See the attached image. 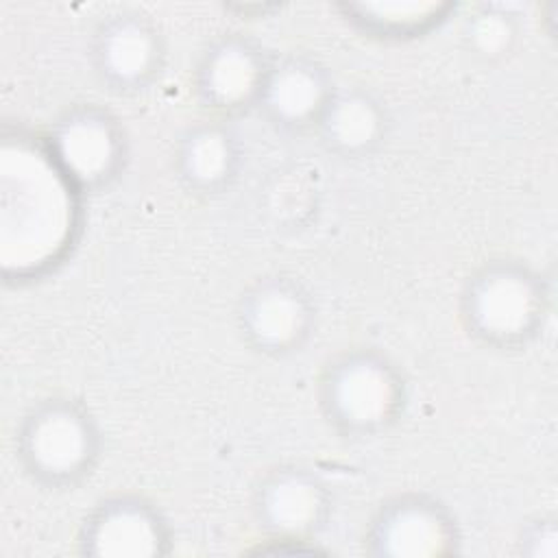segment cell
Returning <instances> with one entry per match:
<instances>
[{
  "instance_id": "cell-1",
  "label": "cell",
  "mask_w": 558,
  "mask_h": 558,
  "mask_svg": "<svg viewBox=\"0 0 558 558\" xmlns=\"http://www.w3.org/2000/svg\"><path fill=\"white\" fill-rule=\"evenodd\" d=\"M408 379L381 349L357 344L329 355L316 377V408L344 440L388 434L405 414Z\"/></svg>"
},
{
  "instance_id": "cell-2",
  "label": "cell",
  "mask_w": 558,
  "mask_h": 558,
  "mask_svg": "<svg viewBox=\"0 0 558 558\" xmlns=\"http://www.w3.org/2000/svg\"><path fill=\"white\" fill-rule=\"evenodd\" d=\"M549 316L545 277L519 257H488L462 281L458 318L466 336L493 351L530 347Z\"/></svg>"
},
{
  "instance_id": "cell-3",
  "label": "cell",
  "mask_w": 558,
  "mask_h": 558,
  "mask_svg": "<svg viewBox=\"0 0 558 558\" xmlns=\"http://www.w3.org/2000/svg\"><path fill=\"white\" fill-rule=\"evenodd\" d=\"M102 429L87 403L70 395L37 399L22 414L13 451L24 477L54 493L78 488L102 458Z\"/></svg>"
},
{
  "instance_id": "cell-4",
  "label": "cell",
  "mask_w": 558,
  "mask_h": 558,
  "mask_svg": "<svg viewBox=\"0 0 558 558\" xmlns=\"http://www.w3.org/2000/svg\"><path fill=\"white\" fill-rule=\"evenodd\" d=\"M318 325V307L301 277L283 270L251 279L235 301V329L255 355L286 360L301 353Z\"/></svg>"
},
{
  "instance_id": "cell-5",
  "label": "cell",
  "mask_w": 558,
  "mask_h": 558,
  "mask_svg": "<svg viewBox=\"0 0 558 558\" xmlns=\"http://www.w3.org/2000/svg\"><path fill=\"white\" fill-rule=\"evenodd\" d=\"M87 61L107 92L137 96L161 81L168 63V39L159 22L144 9L118 7L94 24Z\"/></svg>"
},
{
  "instance_id": "cell-6",
  "label": "cell",
  "mask_w": 558,
  "mask_h": 558,
  "mask_svg": "<svg viewBox=\"0 0 558 558\" xmlns=\"http://www.w3.org/2000/svg\"><path fill=\"white\" fill-rule=\"evenodd\" d=\"M41 137L59 170L81 194L109 187L129 159L124 124L98 102L68 105Z\"/></svg>"
},
{
  "instance_id": "cell-7",
  "label": "cell",
  "mask_w": 558,
  "mask_h": 558,
  "mask_svg": "<svg viewBox=\"0 0 558 558\" xmlns=\"http://www.w3.org/2000/svg\"><path fill=\"white\" fill-rule=\"evenodd\" d=\"M333 504L331 486L320 473L303 464H277L255 482L248 512L264 541L299 551L327 527Z\"/></svg>"
},
{
  "instance_id": "cell-8",
  "label": "cell",
  "mask_w": 558,
  "mask_h": 558,
  "mask_svg": "<svg viewBox=\"0 0 558 558\" xmlns=\"http://www.w3.org/2000/svg\"><path fill=\"white\" fill-rule=\"evenodd\" d=\"M462 534L453 510L427 490L384 497L362 532V551L373 558H440L458 554Z\"/></svg>"
},
{
  "instance_id": "cell-9",
  "label": "cell",
  "mask_w": 558,
  "mask_h": 558,
  "mask_svg": "<svg viewBox=\"0 0 558 558\" xmlns=\"http://www.w3.org/2000/svg\"><path fill=\"white\" fill-rule=\"evenodd\" d=\"M272 52L253 35L214 37L192 70V94L203 116L235 120L255 111Z\"/></svg>"
},
{
  "instance_id": "cell-10",
  "label": "cell",
  "mask_w": 558,
  "mask_h": 558,
  "mask_svg": "<svg viewBox=\"0 0 558 558\" xmlns=\"http://www.w3.org/2000/svg\"><path fill=\"white\" fill-rule=\"evenodd\" d=\"M170 549L172 527L166 514L135 490L100 497L76 532V551L85 558H155Z\"/></svg>"
},
{
  "instance_id": "cell-11",
  "label": "cell",
  "mask_w": 558,
  "mask_h": 558,
  "mask_svg": "<svg viewBox=\"0 0 558 558\" xmlns=\"http://www.w3.org/2000/svg\"><path fill=\"white\" fill-rule=\"evenodd\" d=\"M338 83L307 52L272 54L255 111L277 133L312 135Z\"/></svg>"
},
{
  "instance_id": "cell-12",
  "label": "cell",
  "mask_w": 558,
  "mask_h": 558,
  "mask_svg": "<svg viewBox=\"0 0 558 558\" xmlns=\"http://www.w3.org/2000/svg\"><path fill=\"white\" fill-rule=\"evenodd\" d=\"M244 144L231 120L203 116L187 124L172 150V170L187 194L218 196L240 177Z\"/></svg>"
},
{
  "instance_id": "cell-13",
  "label": "cell",
  "mask_w": 558,
  "mask_h": 558,
  "mask_svg": "<svg viewBox=\"0 0 558 558\" xmlns=\"http://www.w3.org/2000/svg\"><path fill=\"white\" fill-rule=\"evenodd\" d=\"M388 105L364 85H338L312 135L327 155L357 161L375 155L388 140Z\"/></svg>"
},
{
  "instance_id": "cell-14",
  "label": "cell",
  "mask_w": 558,
  "mask_h": 558,
  "mask_svg": "<svg viewBox=\"0 0 558 558\" xmlns=\"http://www.w3.org/2000/svg\"><path fill=\"white\" fill-rule=\"evenodd\" d=\"M333 11L353 31L377 41H410L438 31L456 11L445 0H342Z\"/></svg>"
},
{
  "instance_id": "cell-15",
  "label": "cell",
  "mask_w": 558,
  "mask_h": 558,
  "mask_svg": "<svg viewBox=\"0 0 558 558\" xmlns=\"http://www.w3.org/2000/svg\"><path fill=\"white\" fill-rule=\"evenodd\" d=\"M460 35L466 52L473 57L501 61L514 52L521 37V22L517 11L504 2H480L462 20Z\"/></svg>"
},
{
  "instance_id": "cell-16",
  "label": "cell",
  "mask_w": 558,
  "mask_h": 558,
  "mask_svg": "<svg viewBox=\"0 0 558 558\" xmlns=\"http://www.w3.org/2000/svg\"><path fill=\"white\" fill-rule=\"evenodd\" d=\"M554 514H538L521 527L517 551L532 558H554L558 551V525Z\"/></svg>"
}]
</instances>
